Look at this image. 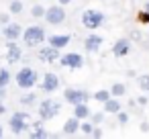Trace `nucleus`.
Instances as JSON below:
<instances>
[{
	"label": "nucleus",
	"mask_w": 149,
	"mask_h": 139,
	"mask_svg": "<svg viewBox=\"0 0 149 139\" xmlns=\"http://www.w3.org/2000/svg\"><path fill=\"white\" fill-rule=\"evenodd\" d=\"M116 115H118V123H123V125H125V123L129 121V115H127V112H120V110H118Z\"/></svg>",
	"instance_id": "cd10ccee"
},
{
	"label": "nucleus",
	"mask_w": 149,
	"mask_h": 139,
	"mask_svg": "<svg viewBox=\"0 0 149 139\" xmlns=\"http://www.w3.org/2000/svg\"><path fill=\"white\" fill-rule=\"evenodd\" d=\"M102 117H104L102 112H96V115H90V119H92L94 123H100V121H102Z\"/></svg>",
	"instance_id": "c756f323"
},
{
	"label": "nucleus",
	"mask_w": 149,
	"mask_h": 139,
	"mask_svg": "<svg viewBox=\"0 0 149 139\" xmlns=\"http://www.w3.org/2000/svg\"><path fill=\"white\" fill-rule=\"evenodd\" d=\"M6 98V86H0V102Z\"/></svg>",
	"instance_id": "7c9ffc66"
},
{
	"label": "nucleus",
	"mask_w": 149,
	"mask_h": 139,
	"mask_svg": "<svg viewBox=\"0 0 149 139\" xmlns=\"http://www.w3.org/2000/svg\"><path fill=\"white\" fill-rule=\"evenodd\" d=\"M39 59L45 61V64H55V61L59 59V49L53 47V45L41 47V49H39Z\"/></svg>",
	"instance_id": "1a4fd4ad"
},
{
	"label": "nucleus",
	"mask_w": 149,
	"mask_h": 139,
	"mask_svg": "<svg viewBox=\"0 0 149 139\" xmlns=\"http://www.w3.org/2000/svg\"><path fill=\"white\" fill-rule=\"evenodd\" d=\"M90 115H92V110H90L88 102H78V104H74V117H76V119L84 121V119H90Z\"/></svg>",
	"instance_id": "2eb2a0df"
},
{
	"label": "nucleus",
	"mask_w": 149,
	"mask_h": 139,
	"mask_svg": "<svg viewBox=\"0 0 149 139\" xmlns=\"http://www.w3.org/2000/svg\"><path fill=\"white\" fill-rule=\"evenodd\" d=\"M129 51H131V41H129V39H118V41L112 45V55H114V57H125Z\"/></svg>",
	"instance_id": "4468645a"
},
{
	"label": "nucleus",
	"mask_w": 149,
	"mask_h": 139,
	"mask_svg": "<svg viewBox=\"0 0 149 139\" xmlns=\"http://www.w3.org/2000/svg\"><path fill=\"white\" fill-rule=\"evenodd\" d=\"M78 131H80V119L72 117L63 123V135H76Z\"/></svg>",
	"instance_id": "dca6fc26"
},
{
	"label": "nucleus",
	"mask_w": 149,
	"mask_h": 139,
	"mask_svg": "<svg viewBox=\"0 0 149 139\" xmlns=\"http://www.w3.org/2000/svg\"><path fill=\"white\" fill-rule=\"evenodd\" d=\"M70 2H72V0H59V4H61V6H65V4H70Z\"/></svg>",
	"instance_id": "f704fd0d"
},
{
	"label": "nucleus",
	"mask_w": 149,
	"mask_h": 139,
	"mask_svg": "<svg viewBox=\"0 0 149 139\" xmlns=\"http://www.w3.org/2000/svg\"><path fill=\"white\" fill-rule=\"evenodd\" d=\"M45 21L49 23V25H61L63 21H65V10H63V6L61 4H57V6H49V8H45Z\"/></svg>",
	"instance_id": "0eeeda50"
},
{
	"label": "nucleus",
	"mask_w": 149,
	"mask_h": 139,
	"mask_svg": "<svg viewBox=\"0 0 149 139\" xmlns=\"http://www.w3.org/2000/svg\"><path fill=\"white\" fill-rule=\"evenodd\" d=\"M6 23H10V15H8V13L0 15V25H6Z\"/></svg>",
	"instance_id": "c85d7f7f"
},
{
	"label": "nucleus",
	"mask_w": 149,
	"mask_h": 139,
	"mask_svg": "<svg viewBox=\"0 0 149 139\" xmlns=\"http://www.w3.org/2000/svg\"><path fill=\"white\" fill-rule=\"evenodd\" d=\"M141 131L147 133V131H149V123H141Z\"/></svg>",
	"instance_id": "72a5a7b5"
},
{
	"label": "nucleus",
	"mask_w": 149,
	"mask_h": 139,
	"mask_svg": "<svg viewBox=\"0 0 149 139\" xmlns=\"http://www.w3.org/2000/svg\"><path fill=\"white\" fill-rule=\"evenodd\" d=\"M0 31H2V29H0Z\"/></svg>",
	"instance_id": "4c0bfd02"
},
{
	"label": "nucleus",
	"mask_w": 149,
	"mask_h": 139,
	"mask_svg": "<svg viewBox=\"0 0 149 139\" xmlns=\"http://www.w3.org/2000/svg\"><path fill=\"white\" fill-rule=\"evenodd\" d=\"M57 61H59L63 68H70V70H78V68L84 66V57H82L80 53H65V55H59Z\"/></svg>",
	"instance_id": "6e6552de"
},
{
	"label": "nucleus",
	"mask_w": 149,
	"mask_h": 139,
	"mask_svg": "<svg viewBox=\"0 0 149 139\" xmlns=\"http://www.w3.org/2000/svg\"><path fill=\"white\" fill-rule=\"evenodd\" d=\"M2 112H6V108H4V104H2V102H0V115H2Z\"/></svg>",
	"instance_id": "c9c22d12"
},
{
	"label": "nucleus",
	"mask_w": 149,
	"mask_h": 139,
	"mask_svg": "<svg viewBox=\"0 0 149 139\" xmlns=\"http://www.w3.org/2000/svg\"><path fill=\"white\" fill-rule=\"evenodd\" d=\"M10 13L13 15H21L23 13V2H21V0H13V2H10Z\"/></svg>",
	"instance_id": "a878e982"
},
{
	"label": "nucleus",
	"mask_w": 149,
	"mask_h": 139,
	"mask_svg": "<svg viewBox=\"0 0 149 139\" xmlns=\"http://www.w3.org/2000/svg\"><path fill=\"white\" fill-rule=\"evenodd\" d=\"M59 76H55V74H45L43 76V82H41V90L43 92H55L57 88H59Z\"/></svg>",
	"instance_id": "9d476101"
},
{
	"label": "nucleus",
	"mask_w": 149,
	"mask_h": 139,
	"mask_svg": "<svg viewBox=\"0 0 149 139\" xmlns=\"http://www.w3.org/2000/svg\"><path fill=\"white\" fill-rule=\"evenodd\" d=\"M33 127H35V129H33L31 137H47V131L43 129V125H41V123H35Z\"/></svg>",
	"instance_id": "b1692460"
},
{
	"label": "nucleus",
	"mask_w": 149,
	"mask_h": 139,
	"mask_svg": "<svg viewBox=\"0 0 149 139\" xmlns=\"http://www.w3.org/2000/svg\"><path fill=\"white\" fill-rule=\"evenodd\" d=\"M90 98H92V94H88L86 90H80V88H65V90H63V100L70 102V104L88 102Z\"/></svg>",
	"instance_id": "39448f33"
},
{
	"label": "nucleus",
	"mask_w": 149,
	"mask_h": 139,
	"mask_svg": "<svg viewBox=\"0 0 149 139\" xmlns=\"http://www.w3.org/2000/svg\"><path fill=\"white\" fill-rule=\"evenodd\" d=\"M137 84H139V88H141L143 92H149V74H143V76H139Z\"/></svg>",
	"instance_id": "4be33fe9"
},
{
	"label": "nucleus",
	"mask_w": 149,
	"mask_h": 139,
	"mask_svg": "<svg viewBox=\"0 0 149 139\" xmlns=\"http://www.w3.org/2000/svg\"><path fill=\"white\" fill-rule=\"evenodd\" d=\"M43 15H45V8H43L41 4H35V6L31 8V17H33V19H41Z\"/></svg>",
	"instance_id": "393cba45"
},
{
	"label": "nucleus",
	"mask_w": 149,
	"mask_h": 139,
	"mask_svg": "<svg viewBox=\"0 0 149 139\" xmlns=\"http://www.w3.org/2000/svg\"><path fill=\"white\" fill-rule=\"evenodd\" d=\"M92 98H94V100H98V102H104V100H108V98H110V90H98V92H94V94H92Z\"/></svg>",
	"instance_id": "412c9836"
},
{
	"label": "nucleus",
	"mask_w": 149,
	"mask_h": 139,
	"mask_svg": "<svg viewBox=\"0 0 149 139\" xmlns=\"http://www.w3.org/2000/svg\"><path fill=\"white\" fill-rule=\"evenodd\" d=\"M8 41H17L19 37H21V33H23V29H21V25L19 23H6L4 25V29L0 31Z\"/></svg>",
	"instance_id": "9b49d317"
},
{
	"label": "nucleus",
	"mask_w": 149,
	"mask_h": 139,
	"mask_svg": "<svg viewBox=\"0 0 149 139\" xmlns=\"http://www.w3.org/2000/svg\"><path fill=\"white\" fill-rule=\"evenodd\" d=\"M92 137H102V129H92Z\"/></svg>",
	"instance_id": "2f4dec72"
},
{
	"label": "nucleus",
	"mask_w": 149,
	"mask_h": 139,
	"mask_svg": "<svg viewBox=\"0 0 149 139\" xmlns=\"http://www.w3.org/2000/svg\"><path fill=\"white\" fill-rule=\"evenodd\" d=\"M0 137H2V125H0Z\"/></svg>",
	"instance_id": "e433bc0d"
},
{
	"label": "nucleus",
	"mask_w": 149,
	"mask_h": 139,
	"mask_svg": "<svg viewBox=\"0 0 149 139\" xmlns=\"http://www.w3.org/2000/svg\"><path fill=\"white\" fill-rule=\"evenodd\" d=\"M61 110V102L55 100V98H45L39 102V119L41 121H51L59 115Z\"/></svg>",
	"instance_id": "f03ea898"
},
{
	"label": "nucleus",
	"mask_w": 149,
	"mask_h": 139,
	"mask_svg": "<svg viewBox=\"0 0 149 139\" xmlns=\"http://www.w3.org/2000/svg\"><path fill=\"white\" fill-rule=\"evenodd\" d=\"M70 35H51L47 41H49V45H53V47H57V49H61V47H65L68 43H70Z\"/></svg>",
	"instance_id": "a211bd4d"
},
{
	"label": "nucleus",
	"mask_w": 149,
	"mask_h": 139,
	"mask_svg": "<svg viewBox=\"0 0 149 139\" xmlns=\"http://www.w3.org/2000/svg\"><path fill=\"white\" fill-rule=\"evenodd\" d=\"M29 115L27 112H15L13 117H10V131L15 133V135H21V133H25L27 129H29Z\"/></svg>",
	"instance_id": "423d86ee"
},
{
	"label": "nucleus",
	"mask_w": 149,
	"mask_h": 139,
	"mask_svg": "<svg viewBox=\"0 0 149 139\" xmlns=\"http://www.w3.org/2000/svg\"><path fill=\"white\" fill-rule=\"evenodd\" d=\"M21 57H23V49L15 41H8V45H6V61L17 64V61H21Z\"/></svg>",
	"instance_id": "ddd939ff"
},
{
	"label": "nucleus",
	"mask_w": 149,
	"mask_h": 139,
	"mask_svg": "<svg viewBox=\"0 0 149 139\" xmlns=\"http://www.w3.org/2000/svg\"><path fill=\"white\" fill-rule=\"evenodd\" d=\"M131 39H141V33H139V31H133V33H131Z\"/></svg>",
	"instance_id": "473e14b6"
},
{
	"label": "nucleus",
	"mask_w": 149,
	"mask_h": 139,
	"mask_svg": "<svg viewBox=\"0 0 149 139\" xmlns=\"http://www.w3.org/2000/svg\"><path fill=\"white\" fill-rule=\"evenodd\" d=\"M35 100H37V94H33V92H29V94H25V96L21 98V104H25V106H27V104H33Z\"/></svg>",
	"instance_id": "bb28decb"
},
{
	"label": "nucleus",
	"mask_w": 149,
	"mask_h": 139,
	"mask_svg": "<svg viewBox=\"0 0 149 139\" xmlns=\"http://www.w3.org/2000/svg\"><path fill=\"white\" fill-rule=\"evenodd\" d=\"M102 104H104V112L116 115V112L120 110V100H118L116 96H110V98H108V100H104Z\"/></svg>",
	"instance_id": "f3484780"
},
{
	"label": "nucleus",
	"mask_w": 149,
	"mask_h": 139,
	"mask_svg": "<svg viewBox=\"0 0 149 139\" xmlns=\"http://www.w3.org/2000/svg\"><path fill=\"white\" fill-rule=\"evenodd\" d=\"M92 129H94V123H90L88 119H84V123H80V131H82L84 135H88V137H90Z\"/></svg>",
	"instance_id": "5701e85b"
},
{
	"label": "nucleus",
	"mask_w": 149,
	"mask_h": 139,
	"mask_svg": "<svg viewBox=\"0 0 149 139\" xmlns=\"http://www.w3.org/2000/svg\"><path fill=\"white\" fill-rule=\"evenodd\" d=\"M10 72L6 70V68H0V86H8V82H10Z\"/></svg>",
	"instance_id": "aec40b11"
},
{
	"label": "nucleus",
	"mask_w": 149,
	"mask_h": 139,
	"mask_svg": "<svg viewBox=\"0 0 149 139\" xmlns=\"http://www.w3.org/2000/svg\"><path fill=\"white\" fill-rule=\"evenodd\" d=\"M23 35V41H25V45L27 47H37V45H41L43 41H45V29L43 27H37V25H33V27H29V29H25V33H21Z\"/></svg>",
	"instance_id": "7ed1b4c3"
},
{
	"label": "nucleus",
	"mask_w": 149,
	"mask_h": 139,
	"mask_svg": "<svg viewBox=\"0 0 149 139\" xmlns=\"http://www.w3.org/2000/svg\"><path fill=\"white\" fill-rule=\"evenodd\" d=\"M15 82H17V86H19V88L29 90V88H33V86L39 82V74H37V70H33V68L25 66V68H21V70L17 72Z\"/></svg>",
	"instance_id": "f257e3e1"
},
{
	"label": "nucleus",
	"mask_w": 149,
	"mask_h": 139,
	"mask_svg": "<svg viewBox=\"0 0 149 139\" xmlns=\"http://www.w3.org/2000/svg\"><path fill=\"white\" fill-rule=\"evenodd\" d=\"M102 43H104V39H102L100 35L92 33V35H88V37H86L84 47H86V51H88V53H96V51L102 47Z\"/></svg>",
	"instance_id": "f8f14e48"
},
{
	"label": "nucleus",
	"mask_w": 149,
	"mask_h": 139,
	"mask_svg": "<svg viewBox=\"0 0 149 139\" xmlns=\"http://www.w3.org/2000/svg\"><path fill=\"white\" fill-rule=\"evenodd\" d=\"M123 94H127V86L125 84H120V82H116V84H112V88H110V96H123Z\"/></svg>",
	"instance_id": "6ab92c4d"
},
{
	"label": "nucleus",
	"mask_w": 149,
	"mask_h": 139,
	"mask_svg": "<svg viewBox=\"0 0 149 139\" xmlns=\"http://www.w3.org/2000/svg\"><path fill=\"white\" fill-rule=\"evenodd\" d=\"M104 21H106V17L100 10H84L82 13V25L86 29H92V31L94 29H100L104 25Z\"/></svg>",
	"instance_id": "20e7f679"
}]
</instances>
